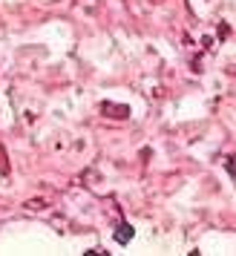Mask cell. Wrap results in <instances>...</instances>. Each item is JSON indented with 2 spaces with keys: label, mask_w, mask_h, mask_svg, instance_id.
<instances>
[{
  "label": "cell",
  "mask_w": 236,
  "mask_h": 256,
  "mask_svg": "<svg viewBox=\"0 0 236 256\" xmlns=\"http://www.w3.org/2000/svg\"><path fill=\"white\" fill-rule=\"evenodd\" d=\"M101 112H104L106 118H127V116H130V106H127V104H112V101H104V104H101Z\"/></svg>",
  "instance_id": "6da1fadb"
},
{
  "label": "cell",
  "mask_w": 236,
  "mask_h": 256,
  "mask_svg": "<svg viewBox=\"0 0 236 256\" xmlns=\"http://www.w3.org/2000/svg\"><path fill=\"white\" fill-rule=\"evenodd\" d=\"M132 236H136L132 224H118V230H116V242H118V244H127Z\"/></svg>",
  "instance_id": "7a4b0ae2"
}]
</instances>
